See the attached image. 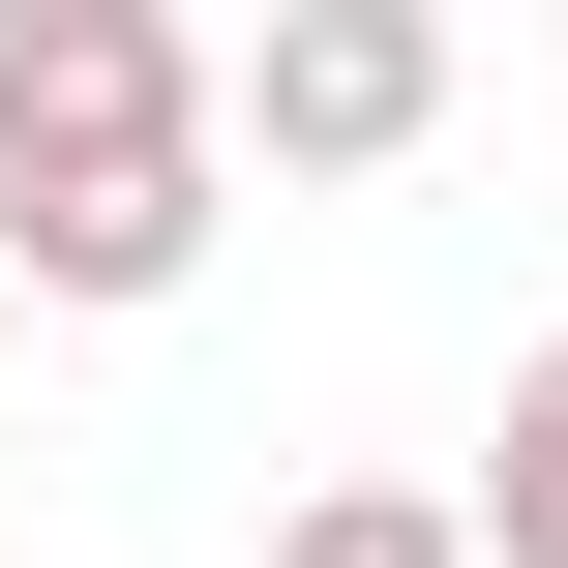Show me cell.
Masks as SVG:
<instances>
[{"instance_id": "obj_6", "label": "cell", "mask_w": 568, "mask_h": 568, "mask_svg": "<svg viewBox=\"0 0 568 568\" xmlns=\"http://www.w3.org/2000/svg\"><path fill=\"white\" fill-rule=\"evenodd\" d=\"M0 30H30V0H0Z\"/></svg>"}, {"instance_id": "obj_5", "label": "cell", "mask_w": 568, "mask_h": 568, "mask_svg": "<svg viewBox=\"0 0 568 568\" xmlns=\"http://www.w3.org/2000/svg\"><path fill=\"white\" fill-rule=\"evenodd\" d=\"M0 359H30V270H0Z\"/></svg>"}, {"instance_id": "obj_4", "label": "cell", "mask_w": 568, "mask_h": 568, "mask_svg": "<svg viewBox=\"0 0 568 568\" xmlns=\"http://www.w3.org/2000/svg\"><path fill=\"white\" fill-rule=\"evenodd\" d=\"M479 568H568V329L509 359V449H479Z\"/></svg>"}, {"instance_id": "obj_2", "label": "cell", "mask_w": 568, "mask_h": 568, "mask_svg": "<svg viewBox=\"0 0 568 568\" xmlns=\"http://www.w3.org/2000/svg\"><path fill=\"white\" fill-rule=\"evenodd\" d=\"M210 90H240L270 180H419L449 150V0H270V30H210Z\"/></svg>"}, {"instance_id": "obj_1", "label": "cell", "mask_w": 568, "mask_h": 568, "mask_svg": "<svg viewBox=\"0 0 568 568\" xmlns=\"http://www.w3.org/2000/svg\"><path fill=\"white\" fill-rule=\"evenodd\" d=\"M210 210H240L210 30H180V0H30V30H0V270L120 329V300L210 270Z\"/></svg>"}, {"instance_id": "obj_3", "label": "cell", "mask_w": 568, "mask_h": 568, "mask_svg": "<svg viewBox=\"0 0 568 568\" xmlns=\"http://www.w3.org/2000/svg\"><path fill=\"white\" fill-rule=\"evenodd\" d=\"M270 568H479V479H300Z\"/></svg>"}]
</instances>
